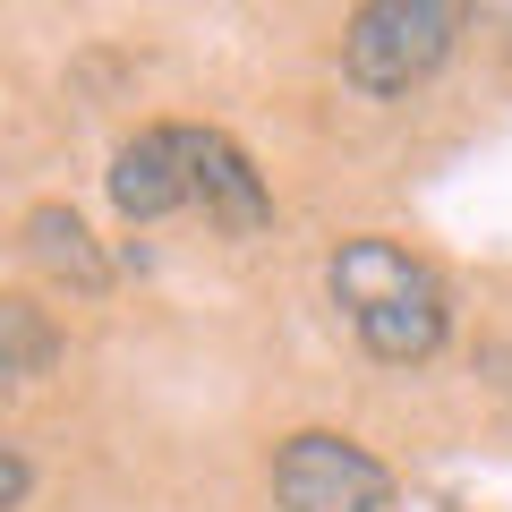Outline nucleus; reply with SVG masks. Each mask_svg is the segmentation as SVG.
Segmentation results:
<instances>
[{
	"mask_svg": "<svg viewBox=\"0 0 512 512\" xmlns=\"http://www.w3.org/2000/svg\"><path fill=\"white\" fill-rule=\"evenodd\" d=\"M325 282H333V308L350 316V333L367 342V359L419 367V359L444 350L453 299H444V274L419 248H402V239H384V231H359V239L333 248Z\"/></svg>",
	"mask_w": 512,
	"mask_h": 512,
	"instance_id": "f257e3e1",
	"label": "nucleus"
},
{
	"mask_svg": "<svg viewBox=\"0 0 512 512\" xmlns=\"http://www.w3.org/2000/svg\"><path fill=\"white\" fill-rule=\"evenodd\" d=\"M470 0H359L342 26V77L359 94H410L453 60Z\"/></svg>",
	"mask_w": 512,
	"mask_h": 512,
	"instance_id": "f03ea898",
	"label": "nucleus"
},
{
	"mask_svg": "<svg viewBox=\"0 0 512 512\" xmlns=\"http://www.w3.org/2000/svg\"><path fill=\"white\" fill-rule=\"evenodd\" d=\"M274 504L282 512H384L393 504V470L367 444L333 436V427H299L274 453Z\"/></svg>",
	"mask_w": 512,
	"mask_h": 512,
	"instance_id": "7ed1b4c3",
	"label": "nucleus"
},
{
	"mask_svg": "<svg viewBox=\"0 0 512 512\" xmlns=\"http://www.w3.org/2000/svg\"><path fill=\"white\" fill-rule=\"evenodd\" d=\"M188 205H205V222L231 239H256L274 222V197H265V171L222 137V128H188Z\"/></svg>",
	"mask_w": 512,
	"mask_h": 512,
	"instance_id": "20e7f679",
	"label": "nucleus"
},
{
	"mask_svg": "<svg viewBox=\"0 0 512 512\" xmlns=\"http://www.w3.org/2000/svg\"><path fill=\"white\" fill-rule=\"evenodd\" d=\"M111 205L128 222H163L188 205V128L163 120V128H137L120 154H111Z\"/></svg>",
	"mask_w": 512,
	"mask_h": 512,
	"instance_id": "39448f33",
	"label": "nucleus"
},
{
	"mask_svg": "<svg viewBox=\"0 0 512 512\" xmlns=\"http://www.w3.org/2000/svg\"><path fill=\"white\" fill-rule=\"evenodd\" d=\"M26 256H35L52 282H69V291H103L111 282V256L94 248V231L77 222V205H35V214H26Z\"/></svg>",
	"mask_w": 512,
	"mask_h": 512,
	"instance_id": "423d86ee",
	"label": "nucleus"
},
{
	"mask_svg": "<svg viewBox=\"0 0 512 512\" xmlns=\"http://www.w3.org/2000/svg\"><path fill=\"white\" fill-rule=\"evenodd\" d=\"M60 359V325L35 299H0V384H26Z\"/></svg>",
	"mask_w": 512,
	"mask_h": 512,
	"instance_id": "0eeeda50",
	"label": "nucleus"
},
{
	"mask_svg": "<svg viewBox=\"0 0 512 512\" xmlns=\"http://www.w3.org/2000/svg\"><path fill=\"white\" fill-rule=\"evenodd\" d=\"M26 487H35V470H26L18 444L0 436V512H18V504H26Z\"/></svg>",
	"mask_w": 512,
	"mask_h": 512,
	"instance_id": "6e6552de",
	"label": "nucleus"
},
{
	"mask_svg": "<svg viewBox=\"0 0 512 512\" xmlns=\"http://www.w3.org/2000/svg\"><path fill=\"white\" fill-rule=\"evenodd\" d=\"M470 18H478V35L512 60V0H470Z\"/></svg>",
	"mask_w": 512,
	"mask_h": 512,
	"instance_id": "1a4fd4ad",
	"label": "nucleus"
}]
</instances>
